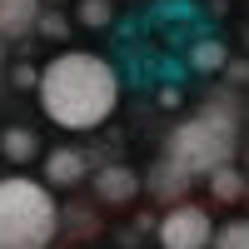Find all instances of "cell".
Masks as SVG:
<instances>
[{
  "label": "cell",
  "instance_id": "6da1fadb",
  "mask_svg": "<svg viewBox=\"0 0 249 249\" xmlns=\"http://www.w3.org/2000/svg\"><path fill=\"white\" fill-rule=\"evenodd\" d=\"M40 115L70 135L100 130L120 110V70L95 50H60L35 75Z\"/></svg>",
  "mask_w": 249,
  "mask_h": 249
},
{
  "label": "cell",
  "instance_id": "7a4b0ae2",
  "mask_svg": "<svg viewBox=\"0 0 249 249\" xmlns=\"http://www.w3.org/2000/svg\"><path fill=\"white\" fill-rule=\"evenodd\" d=\"M239 135H244L239 110L230 105V100H210L204 110L184 115L170 130V140H164V160H175L179 170H190L199 179V175H210L214 164H230L239 155Z\"/></svg>",
  "mask_w": 249,
  "mask_h": 249
},
{
  "label": "cell",
  "instance_id": "3957f363",
  "mask_svg": "<svg viewBox=\"0 0 249 249\" xmlns=\"http://www.w3.org/2000/svg\"><path fill=\"white\" fill-rule=\"evenodd\" d=\"M60 199L45 179L0 175V249H55Z\"/></svg>",
  "mask_w": 249,
  "mask_h": 249
},
{
  "label": "cell",
  "instance_id": "277c9868",
  "mask_svg": "<svg viewBox=\"0 0 249 249\" xmlns=\"http://www.w3.org/2000/svg\"><path fill=\"white\" fill-rule=\"evenodd\" d=\"M155 239H160V249H210L214 214L204 204H195V199H175L155 219Z\"/></svg>",
  "mask_w": 249,
  "mask_h": 249
},
{
  "label": "cell",
  "instance_id": "5b68a950",
  "mask_svg": "<svg viewBox=\"0 0 249 249\" xmlns=\"http://www.w3.org/2000/svg\"><path fill=\"white\" fill-rule=\"evenodd\" d=\"M90 190H95V204H135L140 199V170H130V164H100V170H90Z\"/></svg>",
  "mask_w": 249,
  "mask_h": 249
},
{
  "label": "cell",
  "instance_id": "8992f818",
  "mask_svg": "<svg viewBox=\"0 0 249 249\" xmlns=\"http://www.w3.org/2000/svg\"><path fill=\"white\" fill-rule=\"evenodd\" d=\"M45 164V184L50 190H75V184L90 179V155L80 150V144H55V150L40 155Z\"/></svg>",
  "mask_w": 249,
  "mask_h": 249
},
{
  "label": "cell",
  "instance_id": "52a82bcc",
  "mask_svg": "<svg viewBox=\"0 0 249 249\" xmlns=\"http://www.w3.org/2000/svg\"><path fill=\"white\" fill-rule=\"evenodd\" d=\"M140 184L150 190L160 204H175V199H190V184H195V175L190 170H179L175 160H160L150 175H140Z\"/></svg>",
  "mask_w": 249,
  "mask_h": 249
},
{
  "label": "cell",
  "instance_id": "ba28073f",
  "mask_svg": "<svg viewBox=\"0 0 249 249\" xmlns=\"http://www.w3.org/2000/svg\"><path fill=\"white\" fill-rule=\"evenodd\" d=\"M0 155H5V164L25 170V164L40 160L45 150H40V135L30 130V124H5V130H0Z\"/></svg>",
  "mask_w": 249,
  "mask_h": 249
},
{
  "label": "cell",
  "instance_id": "9c48e42d",
  "mask_svg": "<svg viewBox=\"0 0 249 249\" xmlns=\"http://www.w3.org/2000/svg\"><path fill=\"white\" fill-rule=\"evenodd\" d=\"M35 15H40V0H0V40L35 35Z\"/></svg>",
  "mask_w": 249,
  "mask_h": 249
},
{
  "label": "cell",
  "instance_id": "30bf717a",
  "mask_svg": "<svg viewBox=\"0 0 249 249\" xmlns=\"http://www.w3.org/2000/svg\"><path fill=\"white\" fill-rule=\"evenodd\" d=\"M204 184H210V199H214V204H239L244 190H249V184H244V170H239L234 160H230V164H214V170L204 175Z\"/></svg>",
  "mask_w": 249,
  "mask_h": 249
},
{
  "label": "cell",
  "instance_id": "8fae6325",
  "mask_svg": "<svg viewBox=\"0 0 249 249\" xmlns=\"http://www.w3.org/2000/svg\"><path fill=\"white\" fill-rule=\"evenodd\" d=\"M95 230H100L95 204H65V210H60V234H80V239H90Z\"/></svg>",
  "mask_w": 249,
  "mask_h": 249
},
{
  "label": "cell",
  "instance_id": "7c38bea8",
  "mask_svg": "<svg viewBox=\"0 0 249 249\" xmlns=\"http://www.w3.org/2000/svg\"><path fill=\"white\" fill-rule=\"evenodd\" d=\"M190 65L199 75H219L224 65H230V50H224V40H199V45L190 50Z\"/></svg>",
  "mask_w": 249,
  "mask_h": 249
},
{
  "label": "cell",
  "instance_id": "4fadbf2b",
  "mask_svg": "<svg viewBox=\"0 0 249 249\" xmlns=\"http://www.w3.org/2000/svg\"><path fill=\"white\" fill-rule=\"evenodd\" d=\"M210 249H249V224L244 219H230L224 230H214Z\"/></svg>",
  "mask_w": 249,
  "mask_h": 249
},
{
  "label": "cell",
  "instance_id": "5bb4252c",
  "mask_svg": "<svg viewBox=\"0 0 249 249\" xmlns=\"http://www.w3.org/2000/svg\"><path fill=\"white\" fill-rule=\"evenodd\" d=\"M80 25H90V30H105L110 25V15H115V5H110V0H80Z\"/></svg>",
  "mask_w": 249,
  "mask_h": 249
},
{
  "label": "cell",
  "instance_id": "9a60e30c",
  "mask_svg": "<svg viewBox=\"0 0 249 249\" xmlns=\"http://www.w3.org/2000/svg\"><path fill=\"white\" fill-rule=\"evenodd\" d=\"M35 35H45V40H65V35H70V20L60 15V10H40V15H35Z\"/></svg>",
  "mask_w": 249,
  "mask_h": 249
},
{
  "label": "cell",
  "instance_id": "2e32d148",
  "mask_svg": "<svg viewBox=\"0 0 249 249\" xmlns=\"http://www.w3.org/2000/svg\"><path fill=\"white\" fill-rule=\"evenodd\" d=\"M35 75H40V70H35V65H25V60H20V65L10 70V85H15V90H35Z\"/></svg>",
  "mask_w": 249,
  "mask_h": 249
},
{
  "label": "cell",
  "instance_id": "e0dca14e",
  "mask_svg": "<svg viewBox=\"0 0 249 249\" xmlns=\"http://www.w3.org/2000/svg\"><path fill=\"white\" fill-rule=\"evenodd\" d=\"M0 80H5V40H0Z\"/></svg>",
  "mask_w": 249,
  "mask_h": 249
},
{
  "label": "cell",
  "instance_id": "ac0fdd59",
  "mask_svg": "<svg viewBox=\"0 0 249 249\" xmlns=\"http://www.w3.org/2000/svg\"><path fill=\"white\" fill-rule=\"evenodd\" d=\"M40 5H45V0H40ZM50 5H65V0H50Z\"/></svg>",
  "mask_w": 249,
  "mask_h": 249
}]
</instances>
